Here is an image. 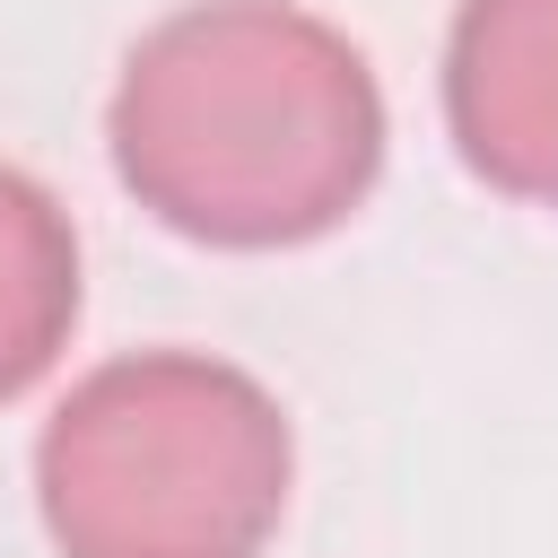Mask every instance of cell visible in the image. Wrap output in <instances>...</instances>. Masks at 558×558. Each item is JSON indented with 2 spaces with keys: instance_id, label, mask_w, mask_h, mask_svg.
<instances>
[{
  "instance_id": "obj_1",
  "label": "cell",
  "mask_w": 558,
  "mask_h": 558,
  "mask_svg": "<svg viewBox=\"0 0 558 558\" xmlns=\"http://www.w3.org/2000/svg\"><path fill=\"white\" fill-rule=\"evenodd\" d=\"M113 166L192 244H305L384 166L366 52L296 0H192L157 17L113 87Z\"/></svg>"
},
{
  "instance_id": "obj_2",
  "label": "cell",
  "mask_w": 558,
  "mask_h": 558,
  "mask_svg": "<svg viewBox=\"0 0 558 558\" xmlns=\"http://www.w3.org/2000/svg\"><path fill=\"white\" fill-rule=\"evenodd\" d=\"M279 401L192 349L96 366L35 445V497L61 558H253L288 506Z\"/></svg>"
},
{
  "instance_id": "obj_3",
  "label": "cell",
  "mask_w": 558,
  "mask_h": 558,
  "mask_svg": "<svg viewBox=\"0 0 558 558\" xmlns=\"http://www.w3.org/2000/svg\"><path fill=\"white\" fill-rule=\"evenodd\" d=\"M445 122L471 174L523 201H558V0L453 9Z\"/></svg>"
},
{
  "instance_id": "obj_4",
  "label": "cell",
  "mask_w": 558,
  "mask_h": 558,
  "mask_svg": "<svg viewBox=\"0 0 558 558\" xmlns=\"http://www.w3.org/2000/svg\"><path fill=\"white\" fill-rule=\"evenodd\" d=\"M78 323V235L61 201L0 166V401H17Z\"/></svg>"
}]
</instances>
